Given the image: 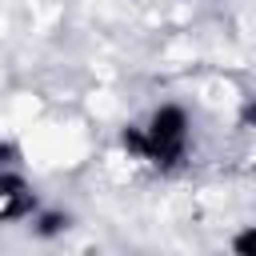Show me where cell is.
<instances>
[{
    "label": "cell",
    "instance_id": "obj_1",
    "mask_svg": "<svg viewBox=\"0 0 256 256\" xmlns=\"http://www.w3.org/2000/svg\"><path fill=\"white\" fill-rule=\"evenodd\" d=\"M180 152H184V112L180 108H160L152 116V128L144 136V152L140 156H148L156 164H172Z\"/></svg>",
    "mask_w": 256,
    "mask_h": 256
},
{
    "label": "cell",
    "instance_id": "obj_2",
    "mask_svg": "<svg viewBox=\"0 0 256 256\" xmlns=\"http://www.w3.org/2000/svg\"><path fill=\"white\" fill-rule=\"evenodd\" d=\"M64 224H68V220H64V216H56V212H48V216H44V220H40V232H44V236H52V232H60V228H64Z\"/></svg>",
    "mask_w": 256,
    "mask_h": 256
},
{
    "label": "cell",
    "instance_id": "obj_3",
    "mask_svg": "<svg viewBox=\"0 0 256 256\" xmlns=\"http://www.w3.org/2000/svg\"><path fill=\"white\" fill-rule=\"evenodd\" d=\"M236 252H240V256H252V252H256V232H244V236L236 240Z\"/></svg>",
    "mask_w": 256,
    "mask_h": 256
},
{
    "label": "cell",
    "instance_id": "obj_4",
    "mask_svg": "<svg viewBox=\"0 0 256 256\" xmlns=\"http://www.w3.org/2000/svg\"><path fill=\"white\" fill-rule=\"evenodd\" d=\"M8 156H12V148H8V144H0V160H8Z\"/></svg>",
    "mask_w": 256,
    "mask_h": 256
}]
</instances>
